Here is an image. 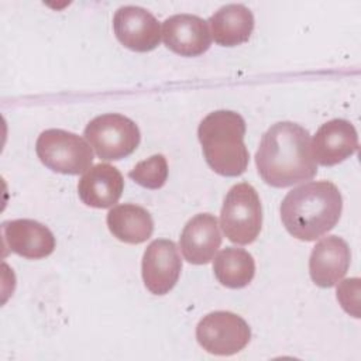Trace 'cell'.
<instances>
[{"label": "cell", "mask_w": 361, "mask_h": 361, "mask_svg": "<svg viewBox=\"0 0 361 361\" xmlns=\"http://www.w3.org/2000/svg\"><path fill=\"white\" fill-rule=\"evenodd\" d=\"M337 300L348 314L360 317V279H344L337 286Z\"/></svg>", "instance_id": "20"}, {"label": "cell", "mask_w": 361, "mask_h": 361, "mask_svg": "<svg viewBox=\"0 0 361 361\" xmlns=\"http://www.w3.org/2000/svg\"><path fill=\"white\" fill-rule=\"evenodd\" d=\"M358 149V135L354 126L343 118L324 123L314 134L312 152L314 161L323 166L337 165Z\"/></svg>", "instance_id": "11"}, {"label": "cell", "mask_w": 361, "mask_h": 361, "mask_svg": "<svg viewBox=\"0 0 361 361\" xmlns=\"http://www.w3.org/2000/svg\"><path fill=\"white\" fill-rule=\"evenodd\" d=\"M221 245V234L217 219L210 213H200L192 217L183 227L179 237V247L183 258L195 265L210 262Z\"/></svg>", "instance_id": "14"}, {"label": "cell", "mask_w": 361, "mask_h": 361, "mask_svg": "<svg viewBox=\"0 0 361 361\" xmlns=\"http://www.w3.org/2000/svg\"><path fill=\"white\" fill-rule=\"evenodd\" d=\"M245 121L231 110L209 113L199 124L197 137L207 165L219 175L240 176L250 161L244 144Z\"/></svg>", "instance_id": "3"}, {"label": "cell", "mask_w": 361, "mask_h": 361, "mask_svg": "<svg viewBox=\"0 0 361 361\" xmlns=\"http://www.w3.org/2000/svg\"><path fill=\"white\" fill-rule=\"evenodd\" d=\"M182 259L172 240H154L145 250L141 262L142 281L154 295L168 293L178 282Z\"/></svg>", "instance_id": "8"}, {"label": "cell", "mask_w": 361, "mask_h": 361, "mask_svg": "<svg viewBox=\"0 0 361 361\" xmlns=\"http://www.w3.org/2000/svg\"><path fill=\"white\" fill-rule=\"evenodd\" d=\"M113 30L118 42L135 52L152 51L162 35L158 20L138 6L120 7L113 17Z\"/></svg>", "instance_id": "9"}, {"label": "cell", "mask_w": 361, "mask_h": 361, "mask_svg": "<svg viewBox=\"0 0 361 361\" xmlns=\"http://www.w3.org/2000/svg\"><path fill=\"white\" fill-rule=\"evenodd\" d=\"M39 161L54 172L65 175H79L90 169L93 164V151L78 134L49 128L42 131L35 144Z\"/></svg>", "instance_id": "5"}, {"label": "cell", "mask_w": 361, "mask_h": 361, "mask_svg": "<svg viewBox=\"0 0 361 361\" xmlns=\"http://www.w3.org/2000/svg\"><path fill=\"white\" fill-rule=\"evenodd\" d=\"M213 271L223 286L240 289L252 281L255 262L248 251L237 247H226L214 257Z\"/></svg>", "instance_id": "18"}, {"label": "cell", "mask_w": 361, "mask_h": 361, "mask_svg": "<svg viewBox=\"0 0 361 361\" xmlns=\"http://www.w3.org/2000/svg\"><path fill=\"white\" fill-rule=\"evenodd\" d=\"M1 231L6 247L24 258L41 259L55 250L52 231L35 220H8L3 223Z\"/></svg>", "instance_id": "13"}, {"label": "cell", "mask_w": 361, "mask_h": 361, "mask_svg": "<svg viewBox=\"0 0 361 361\" xmlns=\"http://www.w3.org/2000/svg\"><path fill=\"white\" fill-rule=\"evenodd\" d=\"M255 164L262 180L274 188L312 179L317 172V162L309 131L292 121L271 126L261 138Z\"/></svg>", "instance_id": "1"}, {"label": "cell", "mask_w": 361, "mask_h": 361, "mask_svg": "<svg viewBox=\"0 0 361 361\" xmlns=\"http://www.w3.org/2000/svg\"><path fill=\"white\" fill-rule=\"evenodd\" d=\"M196 338L203 350L214 355H233L241 351L251 338L248 323L235 313L217 310L200 319Z\"/></svg>", "instance_id": "7"}, {"label": "cell", "mask_w": 361, "mask_h": 361, "mask_svg": "<svg viewBox=\"0 0 361 361\" xmlns=\"http://www.w3.org/2000/svg\"><path fill=\"white\" fill-rule=\"evenodd\" d=\"M351 252L348 244L338 235L322 238L312 250L309 274L320 288H331L347 274Z\"/></svg>", "instance_id": "12"}, {"label": "cell", "mask_w": 361, "mask_h": 361, "mask_svg": "<svg viewBox=\"0 0 361 361\" xmlns=\"http://www.w3.org/2000/svg\"><path fill=\"white\" fill-rule=\"evenodd\" d=\"M207 25L216 44L237 47L250 39L254 30V16L244 4H227L209 18Z\"/></svg>", "instance_id": "16"}, {"label": "cell", "mask_w": 361, "mask_h": 361, "mask_svg": "<svg viewBox=\"0 0 361 361\" xmlns=\"http://www.w3.org/2000/svg\"><path fill=\"white\" fill-rule=\"evenodd\" d=\"M165 45L180 56H199L212 44L207 21L193 14H175L162 24Z\"/></svg>", "instance_id": "10"}, {"label": "cell", "mask_w": 361, "mask_h": 361, "mask_svg": "<svg viewBox=\"0 0 361 361\" xmlns=\"http://www.w3.org/2000/svg\"><path fill=\"white\" fill-rule=\"evenodd\" d=\"M128 176L142 188L159 189L165 185L168 178V162L162 154H155L138 162Z\"/></svg>", "instance_id": "19"}, {"label": "cell", "mask_w": 361, "mask_h": 361, "mask_svg": "<svg viewBox=\"0 0 361 361\" xmlns=\"http://www.w3.org/2000/svg\"><path fill=\"white\" fill-rule=\"evenodd\" d=\"M220 226L231 243L245 245L257 240L262 226V207L254 186L243 182L227 192L220 212Z\"/></svg>", "instance_id": "4"}, {"label": "cell", "mask_w": 361, "mask_h": 361, "mask_svg": "<svg viewBox=\"0 0 361 361\" xmlns=\"http://www.w3.org/2000/svg\"><path fill=\"white\" fill-rule=\"evenodd\" d=\"M341 210L338 188L329 180H314L288 192L281 203V219L290 235L314 241L338 223Z\"/></svg>", "instance_id": "2"}, {"label": "cell", "mask_w": 361, "mask_h": 361, "mask_svg": "<svg viewBox=\"0 0 361 361\" xmlns=\"http://www.w3.org/2000/svg\"><path fill=\"white\" fill-rule=\"evenodd\" d=\"M83 134L97 157L104 161H118L128 157L137 149L141 140L137 124L117 113L94 117Z\"/></svg>", "instance_id": "6"}, {"label": "cell", "mask_w": 361, "mask_h": 361, "mask_svg": "<svg viewBox=\"0 0 361 361\" xmlns=\"http://www.w3.org/2000/svg\"><path fill=\"white\" fill-rule=\"evenodd\" d=\"M124 179L120 171L109 164L87 169L78 183L80 200L90 207L107 209L116 204L123 193Z\"/></svg>", "instance_id": "15"}, {"label": "cell", "mask_w": 361, "mask_h": 361, "mask_svg": "<svg viewBox=\"0 0 361 361\" xmlns=\"http://www.w3.org/2000/svg\"><path fill=\"white\" fill-rule=\"evenodd\" d=\"M110 233L127 244H141L147 241L154 231L151 214L141 206L133 203L117 204L106 217Z\"/></svg>", "instance_id": "17"}]
</instances>
